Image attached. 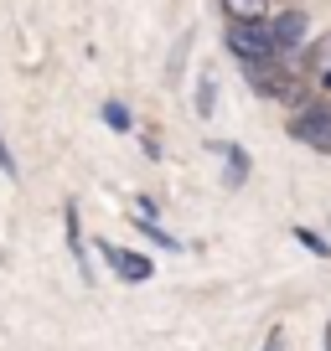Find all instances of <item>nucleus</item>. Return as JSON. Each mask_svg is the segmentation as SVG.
<instances>
[{"label": "nucleus", "instance_id": "f8f14e48", "mask_svg": "<svg viewBox=\"0 0 331 351\" xmlns=\"http://www.w3.org/2000/svg\"><path fill=\"white\" fill-rule=\"evenodd\" d=\"M259 351H285V330L275 326V330H269V336H264V346H259Z\"/></svg>", "mask_w": 331, "mask_h": 351}, {"label": "nucleus", "instance_id": "6e6552de", "mask_svg": "<svg viewBox=\"0 0 331 351\" xmlns=\"http://www.w3.org/2000/svg\"><path fill=\"white\" fill-rule=\"evenodd\" d=\"M99 114H104V124H109V130H114V134H130V130H135V114H130V109H124V104H119V99H109V104H104V109H99Z\"/></svg>", "mask_w": 331, "mask_h": 351}, {"label": "nucleus", "instance_id": "20e7f679", "mask_svg": "<svg viewBox=\"0 0 331 351\" xmlns=\"http://www.w3.org/2000/svg\"><path fill=\"white\" fill-rule=\"evenodd\" d=\"M269 36H275V52H295V47H306V36H310L306 11H279L275 21H269Z\"/></svg>", "mask_w": 331, "mask_h": 351}, {"label": "nucleus", "instance_id": "f03ea898", "mask_svg": "<svg viewBox=\"0 0 331 351\" xmlns=\"http://www.w3.org/2000/svg\"><path fill=\"white\" fill-rule=\"evenodd\" d=\"M285 130H290V140H300V145H310V150L331 155V109H300Z\"/></svg>", "mask_w": 331, "mask_h": 351}, {"label": "nucleus", "instance_id": "0eeeda50", "mask_svg": "<svg viewBox=\"0 0 331 351\" xmlns=\"http://www.w3.org/2000/svg\"><path fill=\"white\" fill-rule=\"evenodd\" d=\"M212 109H218V77L202 73L197 77V119H212Z\"/></svg>", "mask_w": 331, "mask_h": 351}, {"label": "nucleus", "instance_id": "39448f33", "mask_svg": "<svg viewBox=\"0 0 331 351\" xmlns=\"http://www.w3.org/2000/svg\"><path fill=\"white\" fill-rule=\"evenodd\" d=\"M207 150L228 160V171H222V186H228V191H238L243 181H249V165H254V160H249V150H243V145H222V140H212Z\"/></svg>", "mask_w": 331, "mask_h": 351}, {"label": "nucleus", "instance_id": "f257e3e1", "mask_svg": "<svg viewBox=\"0 0 331 351\" xmlns=\"http://www.w3.org/2000/svg\"><path fill=\"white\" fill-rule=\"evenodd\" d=\"M222 42H228V52L238 57L243 67H249V62H269V57H279L264 16H249V21H228V36H222Z\"/></svg>", "mask_w": 331, "mask_h": 351}, {"label": "nucleus", "instance_id": "423d86ee", "mask_svg": "<svg viewBox=\"0 0 331 351\" xmlns=\"http://www.w3.org/2000/svg\"><path fill=\"white\" fill-rule=\"evenodd\" d=\"M62 228H67V253H73V263L83 269V285H89V248H83V232H78V202H67V212H62Z\"/></svg>", "mask_w": 331, "mask_h": 351}, {"label": "nucleus", "instance_id": "7ed1b4c3", "mask_svg": "<svg viewBox=\"0 0 331 351\" xmlns=\"http://www.w3.org/2000/svg\"><path fill=\"white\" fill-rule=\"evenodd\" d=\"M99 253L109 258V269L124 279V285H145V279L155 274L150 258H145V253H135V248H114V243H99Z\"/></svg>", "mask_w": 331, "mask_h": 351}, {"label": "nucleus", "instance_id": "1a4fd4ad", "mask_svg": "<svg viewBox=\"0 0 331 351\" xmlns=\"http://www.w3.org/2000/svg\"><path fill=\"white\" fill-rule=\"evenodd\" d=\"M222 11H228V21H249L264 11V0H222Z\"/></svg>", "mask_w": 331, "mask_h": 351}, {"label": "nucleus", "instance_id": "ddd939ff", "mask_svg": "<svg viewBox=\"0 0 331 351\" xmlns=\"http://www.w3.org/2000/svg\"><path fill=\"white\" fill-rule=\"evenodd\" d=\"M316 88H321V93H331V67H321V73H316Z\"/></svg>", "mask_w": 331, "mask_h": 351}, {"label": "nucleus", "instance_id": "4468645a", "mask_svg": "<svg viewBox=\"0 0 331 351\" xmlns=\"http://www.w3.org/2000/svg\"><path fill=\"white\" fill-rule=\"evenodd\" d=\"M321 351H331V326H326V336H321Z\"/></svg>", "mask_w": 331, "mask_h": 351}, {"label": "nucleus", "instance_id": "9b49d317", "mask_svg": "<svg viewBox=\"0 0 331 351\" xmlns=\"http://www.w3.org/2000/svg\"><path fill=\"white\" fill-rule=\"evenodd\" d=\"M0 176H5V181H21V165H16V155H11V145H5V134H0Z\"/></svg>", "mask_w": 331, "mask_h": 351}, {"label": "nucleus", "instance_id": "9d476101", "mask_svg": "<svg viewBox=\"0 0 331 351\" xmlns=\"http://www.w3.org/2000/svg\"><path fill=\"white\" fill-rule=\"evenodd\" d=\"M295 238H300V243H306V248H310V253H316V258H331V243H326V238H321V232H310V228H295Z\"/></svg>", "mask_w": 331, "mask_h": 351}]
</instances>
